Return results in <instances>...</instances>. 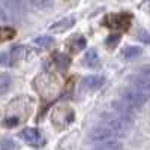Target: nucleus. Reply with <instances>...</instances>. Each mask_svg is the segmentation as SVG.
Segmentation results:
<instances>
[{
	"mask_svg": "<svg viewBox=\"0 0 150 150\" xmlns=\"http://www.w3.org/2000/svg\"><path fill=\"white\" fill-rule=\"evenodd\" d=\"M147 99H149V95L141 92V90H138L137 87L135 89H131V90H125L120 95V101H123L125 104L129 105L131 108H134L135 111L138 110L140 107H143Z\"/></svg>",
	"mask_w": 150,
	"mask_h": 150,
	"instance_id": "obj_1",
	"label": "nucleus"
},
{
	"mask_svg": "<svg viewBox=\"0 0 150 150\" xmlns=\"http://www.w3.org/2000/svg\"><path fill=\"white\" fill-rule=\"evenodd\" d=\"M104 26L111 30L117 32H126L131 27V17L128 14H111L107 15L104 20Z\"/></svg>",
	"mask_w": 150,
	"mask_h": 150,
	"instance_id": "obj_2",
	"label": "nucleus"
},
{
	"mask_svg": "<svg viewBox=\"0 0 150 150\" xmlns=\"http://www.w3.org/2000/svg\"><path fill=\"white\" fill-rule=\"evenodd\" d=\"M23 135V140L26 141L29 146H33V147H41L45 144V138H44V135L35 129V128H26V129H23L21 132Z\"/></svg>",
	"mask_w": 150,
	"mask_h": 150,
	"instance_id": "obj_3",
	"label": "nucleus"
},
{
	"mask_svg": "<svg viewBox=\"0 0 150 150\" xmlns=\"http://www.w3.org/2000/svg\"><path fill=\"white\" fill-rule=\"evenodd\" d=\"M132 84L138 90L150 95V69H146V71L140 72L138 75H135L132 80Z\"/></svg>",
	"mask_w": 150,
	"mask_h": 150,
	"instance_id": "obj_4",
	"label": "nucleus"
},
{
	"mask_svg": "<svg viewBox=\"0 0 150 150\" xmlns=\"http://www.w3.org/2000/svg\"><path fill=\"white\" fill-rule=\"evenodd\" d=\"M9 12L15 17H24L27 14V5L24 0H2Z\"/></svg>",
	"mask_w": 150,
	"mask_h": 150,
	"instance_id": "obj_5",
	"label": "nucleus"
},
{
	"mask_svg": "<svg viewBox=\"0 0 150 150\" xmlns=\"http://www.w3.org/2000/svg\"><path fill=\"white\" fill-rule=\"evenodd\" d=\"M105 83V78L102 77V75H90V77H86L83 84L86 89H89V90H98V89H101V87L104 86Z\"/></svg>",
	"mask_w": 150,
	"mask_h": 150,
	"instance_id": "obj_6",
	"label": "nucleus"
},
{
	"mask_svg": "<svg viewBox=\"0 0 150 150\" xmlns=\"http://www.w3.org/2000/svg\"><path fill=\"white\" fill-rule=\"evenodd\" d=\"M93 147L95 149H99V150H117V149H122L123 146L117 141V138H112V140L96 141V144Z\"/></svg>",
	"mask_w": 150,
	"mask_h": 150,
	"instance_id": "obj_7",
	"label": "nucleus"
},
{
	"mask_svg": "<svg viewBox=\"0 0 150 150\" xmlns=\"http://www.w3.org/2000/svg\"><path fill=\"white\" fill-rule=\"evenodd\" d=\"M53 60H54V63L56 66L60 69V71H66L71 65V57L65 53H56L53 56Z\"/></svg>",
	"mask_w": 150,
	"mask_h": 150,
	"instance_id": "obj_8",
	"label": "nucleus"
},
{
	"mask_svg": "<svg viewBox=\"0 0 150 150\" xmlns=\"http://www.w3.org/2000/svg\"><path fill=\"white\" fill-rule=\"evenodd\" d=\"M86 47V39L83 36H74L72 39L68 41V50L71 53H78Z\"/></svg>",
	"mask_w": 150,
	"mask_h": 150,
	"instance_id": "obj_9",
	"label": "nucleus"
},
{
	"mask_svg": "<svg viewBox=\"0 0 150 150\" xmlns=\"http://www.w3.org/2000/svg\"><path fill=\"white\" fill-rule=\"evenodd\" d=\"M83 63L89 68H98L99 66V56L95 50H90L89 53H87L83 59Z\"/></svg>",
	"mask_w": 150,
	"mask_h": 150,
	"instance_id": "obj_10",
	"label": "nucleus"
},
{
	"mask_svg": "<svg viewBox=\"0 0 150 150\" xmlns=\"http://www.w3.org/2000/svg\"><path fill=\"white\" fill-rule=\"evenodd\" d=\"M54 38L53 36H48V35H44V36H38L35 39V44L39 45V47H44V48H48V47H53L54 45Z\"/></svg>",
	"mask_w": 150,
	"mask_h": 150,
	"instance_id": "obj_11",
	"label": "nucleus"
},
{
	"mask_svg": "<svg viewBox=\"0 0 150 150\" xmlns=\"http://www.w3.org/2000/svg\"><path fill=\"white\" fill-rule=\"evenodd\" d=\"M12 84V78L8 74H0V95H5Z\"/></svg>",
	"mask_w": 150,
	"mask_h": 150,
	"instance_id": "obj_12",
	"label": "nucleus"
},
{
	"mask_svg": "<svg viewBox=\"0 0 150 150\" xmlns=\"http://www.w3.org/2000/svg\"><path fill=\"white\" fill-rule=\"evenodd\" d=\"M0 65L2 66H14L15 57L12 56V53H0Z\"/></svg>",
	"mask_w": 150,
	"mask_h": 150,
	"instance_id": "obj_13",
	"label": "nucleus"
},
{
	"mask_svg": "<svg viewBox=\"0 0 150 150\" xmlns=\"http://www.w3.org/2000/svg\"><path fill=\"white\" fill-rule=\"evenodd\" d=\"M141 54V48L140 47H126L123 50V56L126 59H135Z\"/></svg>",
	"mask_w": 150,
	"mask_h": 150,
	"instance_id": "obj_14",
	"label": "nucleus"
},
{
	"mask_svg": "<svg viewBox=\"0 0 150 150\" xmlns=\"http://www.w3.org/2000/svg\"><path fill=\"white\" fill-rule=\"evenodd\" d=\"M72 24H74V20H72V18H65V20H62L60 23L53 24L51 29H53V30H57V32H62V30H65V29L71 27Z\"/></svg>",
	"mask_w": 150,
	"mask_h": 150,
	"instance_id": "obj_15",
	"label": "nucleus"
},
{
	"mask_svg": "<svg viewBox=\"0 0 150 150\" xmlns=\"http://www.w3.org/2000/svg\"><path fill=\"white\" fill-rule=\"evenodd\" d=\"M15 36V30L9 27H0V41H8Z\"/></svg>",
	"mask_w": 150,
	"mask_h": 150,
	"instance_id": "obj_16",
	"label": "nucleus"
},
{
	"mask_svg": "<svg viewBox=\"0 0 150 150\" xmlns=\"http://www.w3.org/2000/svg\"><path fill=\"white\" fill-rule=\"evenodd\" d=\"M29 2L38 9H48L53 6V0H29Z\"/></svg>",
	"mask_w": 150,
	"mask_h": 150,
	"instance_id": "obj_17",
	"label": "nucleus"
},
{
	"mask_svg": "<svg viewBox=\"0 0 150 150\" xmlns=\"http://www.w3.org/2000/svg\"><path fill=\"white\" fill-rule=\"evenodd\" d=\"M119 41H120V35H117V33L110 35V36L107 38V45H108V48H114Z\"/></svg>",
	"mask_w": 150,
	"mask_h": 150,
	"instance_id": "obj_18",
	"label": "nucleus"
},
{
	"mask_svg": "<svg viewBox=\"0 0 150 150\" xmlns=\"http://www.w3.org/2000/svg\"><path fill=\"white\" fill-rule=\"evenodd\" d=\"M0 149H8V150H11V149H18V144L14 143L12 140H3L2 143H0Z\"/></svg>",
	"mask_w": 150,
	"mask_h": 150,
	"instance_id": "obj_19",
	"label": "nucleus"
},
{
	"mask_svg": "<svg viewBox=\"0 0 150 150\" xmlns=\"http://www.w3.org/2000/svg\"><path fill=\"white\" fill-rule=\"evenodd\" d=\"M140 39L144 41V42H149V44H150V35H149L147 32L143 30V32H140Z\"/></svg>",
	"mask_w": 150,
	"mask_h": 150,
	"instance_id": "obj_20",
	"label": "nucleus"
},
{
	"mask_svg": "<svg viewBox=\"0 0 150 150\" xmlns=\"http://www.w3.org/2000/svg\"><path fill=\"white\" fill-rule=\"evenodd\" d=\"M8 21V15H6V12L0 8V23H6Z\"/></svg>",
	"mask_w": 150,
	"mask_h": 150,
	"instance_id": "obj_21",
	"label": "nucleus"
},
{
	"mask_svg": "<svg viewBox=\"0 0 150 150\" xmlns=\"http://www.w3.org/2000/svg\"><path fill=\"white\" fill-rule=\"evenodd\" d=\"M15 123H17V120H5V125H8V126H12Z\"/></svg>",
	"mask_w": 150,
	"mask_h": 150,
	"instance_id": "obj_22",
	"label": "nucleus"
}]
</instances>
